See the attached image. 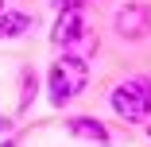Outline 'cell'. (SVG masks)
<instances>
[{"instance_id":"cell-1","label":"cell","mask_w":151,"mask_h":147,"mask_svg":"<svg viewBox=\"0 0 151 147\" xmlns=\"http://www.w3.org/2000/svg\"><path fill=\"white\" fill-rule=\"evenodd\" d=\"M43 81H47V101L54 108H66L89 85V58H81L78 50H58V58L47 66Z\"/></svg>"},{"instance_id":"cell-2","label":"cell","mask_w":151,"mask_h":147,"mask_svg":"<svg viewBox=\"0 0 151 147\" xmlns=\"http://www.w3.org/2000/svg\"><path fill=\"white\" fill-rule=\"evenodd\" d=\"M109 108L124 124H147L151 120V74H136L128 81H116L109 89Z\"/></svg>"},{"instance_id":"cell-3","label":"cell","mask_w":151,"mask_h":147,"mask_svg":"<svg viewBox=\"0 0 151 147\" xmlns=\"http://www.w3.org/2000/svg\"><path fill=\"white\" fill-rule=\"evenodd\" d=\"M112 31L124 43H143L151 35V0H124L112 12Z\"/></svg>"},{"instance_id":"cell-4","label":"cell","mask_w":151,"mask_h":147,"mask_svg":"<svg viewBox=\"0 0 151 147\" xmlns=\"http://www.w3.org/2000/svg\"><path fill=\"white\" fill-rule=\"evenodd\" d=\"M89 31L85 8L81 12H54V27H50V47L54 50H74L81 43V35Z\"/></svg>"},{"instance_id":"cell-5","label":"cell","mask_w":151,"mask_h":147,"mask_svg":"<svg viewBox=\"0 0 151 147\" xmlns=\"http://www.w3.org/2000/svg\"><path fill=\"white\" fill-rule=\"evenodd\" d=\"M66 132L81 143H93V147H112V136H109V124H101L97 116H70L66 120Z\"/></svg>"},{"instance_id":"cell-6","label":"cell","mask_w":151,"mask_h":147,"mask_svg":"<svg viewBox=\"0 0 151 147\" xmlns=\"http://www.w3.org/2000/svg\"><path fill=\"white\" fill-rule=\"evenodd\" d=\"M27 31H35V16L31 12H19V8L0 12V39H23Z\"/></svg>"},{"instance_id":"cell-7","label":"cell","mask_w":151,"mask_h":147,"mask_svg":"<svg viewBox=\"0 0 151 147\" xmlns=\"http://www.w3.org/2000/svg\"><path fill=\"white\" fill-rule=\"evenodd\" d=\"M35 97H39V74H35L31 66H23V70H19V93H16V112H19V116H27V112H31V105H35Z\"/></svg>"},{"instance_id":"cell-8","label":"cell","mask_w":151,"mask_h":147,"mask_svg":"<svg viewBox=\"0 0 151 147\" xmlns=\"http://www.w3.org/2000/svg\"><path fill=\"white\" fill-rule=\"evenodd\" d=\"M50 8L54 12H81V8H89V0H50Z\"/></svg>"},{"instance_id":"cell-9","label":"cell","mask_w":151,"mask_h":147,"mask_svg":"<svg viewBox=\"0 0 151 147\" xmlns=\"http://www.w3.org/2000/svg\"><path fill=\"white\" fill-rule=\"evenodd\" d=\"M16 128V120H12V116H4V112H0V136H8Z\"/></svg>"},{"instance_id":"cell-10","label":"cell","mask_w":151,"mask_h":147,"mask_svg":"<svg viewBox=\"0 0 151 147\" xmlns=\"http://www.w3.org/2000/svg\"><path fill=\"white\" fill-rule=\"evenodd\" d=\"M0 147H19V136H12V132H8L4 139H0Z\"/></svg>"},{"instance_id":"cell-11","label":"cell","mask_w":151,"mask_h":147,"mask_svg":"<svg viewBox=\"0 0 151 147\" xmlns=\"http://www.w3.org/2000/svg\"><path fill=\"white\" fill-rule=\"evenodd\" d=\"M143 136H147V139H151V124H143Z\"/></svg>"},{"instance_id":"cell-12","label":"cell","mask_w":151,"mask_h":147,"mask_svg":"<svg viewBox=\"0 0 151 147\" xmlns=\"http://www.w3.org/2000/svg\"><path fill=\"white\" fill-rule=\"evenodd\" d=\"M4 8H8V4H4V0H0V12H4Z\"/></svg>"}]
</instances>
